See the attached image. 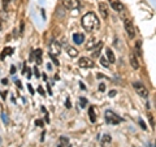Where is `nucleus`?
<instances>
[{
    "mask_svg": "<svg viewBox=\"0 0 156 147\" xmlns=\"http://www.w3.org/2000/svg\"><path fill=\"white\" fill-rule=\"evenodd\" d=\"M134 55L142 56V43H140V40H138V42L135 43V53Z\"/></svg>",
    "mask_w": 156,
    "mask_h": 147,
    "instance_id": "18",
    "label": "nucleus"
},
{
    "mask_svg": "<svg viewBox=\"0 0 156 147\" xmlns=\"http://www.w3.org/2000/svg\"><path fill=\"white\" fill-rule=\"evenodd\" d=\"M65 107H66V108H70V107H72V104H70V100H69V99H66V102H65Z\"/></svg>",
    "mask_w": 156,
    "mask_h": 147,
    "instance_id": "33",
    "label": "nucleus"
},
{
    "mask_svg": "<svg viewBox=\"0 0 156 147\" xmlns=\"http://www.w3.org/2000/svg\"><path fill=\"white\" fill-rule=\"evenodd\" d=\"M73 42L78 46L82 44V43L85 42V35H83L82 33H75V34H73Z\"/></svg>",
    "mask_w": 156,
    "mask_h": 147,
    "instance_id": "9",
    "label": "nucleus"
},
{
    "mask_svg": "<svg viewBox=\"0 0 156 147\" xmlns=\"http://www.w3.org/2000/svg\"><path fill=\"white\" fill-rule=\"evenodd\" d=\"M139 125H140V128H142L143 130L147 129V126H146V124H144V121H143V120H139Z\"/></svg>",
    "mask_w": 156,
    "mask_h": 147,
    "instance_id": "25",
    "label": "nucleus"
},
{
    "mask_svg": "<svg viewBox=\"0 0 156 147\" xmlns=\"http://www.w3.org/2000/svg\"><path fill=\"white\" fill-rule=\"evenodd\" d=\"M38 92L40 95H43V96L46 95V92H44V90H43V87H42V86H38Z\"/></svg>",
    "mask_w": 156,
    "mask_h": 147,
    "instance_id": "26",
    "label": "nucleus"
},
{
    "mask_svg": "<svg viewBox=\"0 0 156 147\" xmlns=\"http://www.w3.org/2000/svg\"><path fill=\"white\" fill-rule=\"evenodd\" d=\"M148 120H150L151 126H152V128H153V124H155V122H153V117H152V115H150V116H148Z\"/></svg>",
    "mask_w": 156,
    "mask_h": 147,
    "instance_id": "31",
    "label": "nucleus"
},
{
    "mask_svg": "<svg viewBox=\"0 0 156 147\" xmlns=\"http://www.w3.org/2000/svg\"><path fill=\"white\" fill-rule=\"evenodd\" d=\"M105 55H107V59L109 60V64H112V63H114V61H116L114 53H113V51H112L111 48H107V50H105Z\"/></svg>",
    "mask_w": 156,
    "mask_h": 147,
    "instance_id": "14",
    "label": "nucleus"
},
{
    "mask_svg": "<svg viewBox=\"0 0 156 147\" xmlns=\"http://www.w3.org/2000/svg\"><path fill=\"white\" fill-rule=\"evenodd\" d=\"M82 27L86 30V31H94V30L99 29V18L94 12H88L85 16L82 17Z\"/></svg>",
    "mask_w": 156,
    "mask_h": 147,
    "instance_id": "1",
    "label": "nucleus"
},
{
    "mask_svg": "<svg viewBox=\"0 0 156 147\" xmlns=\"http://www.w3.org/2000/svg\"><path fill=\"white\" fill-rule=\"evenodd\" d=\"M116 94H117V91H116V90H112V91H109V96H111V98H113V96H116Z\"/></svg>",
    "mask_w": 156,
    "mask_h": 147,
    "instance_id": "29",
    "label": "nucleus"
},
{
    "mask_svg": "<svg viewBox=\"0 0 156 147\" xmlns=\"http://www.w3.org/2000/svg\"><path fill=\"white\" fill-rule=\"evenodd\" d=\"M65 50H66L68 55H69L70 57H77V56H78V51L75 50L74 47H72V46L66 44V46H65Z\"/></svg>",
    "mask_w": 156,
    "mask_h": 147,
    "instance_id": "11",
    "label": "nucleus"
},
{
    "mask_svg": "<svg viewBox=\"0 0 156 147\" xmlns=\"http://www.w3.org/2000/svg\"><path fill=\"white\" fill-rule=\"evenodd\" d=\"M109 5H111V8L113 9V11L118 12V13H120V12H124L125 11L124 5L120 3V0H109Z\"/></svg>",
    "mask_w": 156,
    "mask_h": 147,
    "instance_id": "8",
    "label": "nucleus"
},
{
    "mask_svg": "<svg viewBox=\"0 0 156 147\" xmlns=\"http://www.w3.org/2000/svg\"><path fill=\"white\" fill-rule=\"evenodd\" d=\"M59 147H70L69 139H68L66 137L61 135V137H60V144H59Z\"/></svg>",
    "mask_w": 156,
    "mask_h": 147,
    "instance_id": "17",
    "label": "nucleus"
},
{
    "mask_svg": "<svg viewBox=\"0 0 156 147\" xmlns=\"http://www.w3.org/2000/svg\"><path fill=\"white\" fill-rule=\"evenodd\" d=\"M8 4H9V0H3V8L4 9L8 8Z\"/></svg>",
    "mask_w": 156,
    "mask_h": 147,
    "instance_id": "27",
    "label": "nucleus"
},
{
    "mask_svg": "<svg viewBox=\"0 0 156 147\" xmlns=\"http://www.w3.org/2000/svg\"><path fill=\"white\" fill-rule=\"evenodd\" d=\"M1 83H3V85H7V83H8V79H7V78L1 79Z\"/></svg>",
    "mask_w": 156,
    "mask_h": 147,
    "instance_id": "36",
    "label": "nucleus"
},
{
    "mask_svg": "<svg viewBox=\"0 0 156 147\" xmlns=\"http://www.w3.org/2000/svg\"><path fill=\"white\" fill-rule=\"evenodd\" d=\"M13 48L12 47H5L4 50H3V52H1V55H0V59H1V60H4L5 59V56H8V55H12L13 53Z\"/></svg>",
    "mask_w": 156,
    "mask_h": 147,
    "instance_id": "16",
    "label": "nucleus"
},
{
    "mask_svg": "<svg viewBox=\"0 0 156 147\" xmlns=\"http://www.w3.org/2000/svg\"><path fill=\"white\" fill-rule=\"evenodd\" d=\"M105 121L109 124V125H117L122 121V118L120 116H117L114 112L112 111H107L105 112Z\"/></svg>",
    "mask_w": 156,
    "mask_h": 147,
    "instance_id": "2",
    "label": "nucleus"
},
{
    "mask_svg": "<svg viewBox=\"0 0 156 147\" xmlns=\"http://www.w3.org/2000/svg\"><path fill=\"white\" fill-rule=\"evenodd\" d=\"M133 87H134V90L137 91V94L139 95V96L144 98V99H147L148 98V90L146 89L140 82H134V83H133Z\"/></svg>",
    "mask_w": 156,
    "mask_h": 147,
    "instance_id": "3",
    "label": "nucleus"
},
{
    "mask_svg": "<svg viewBox=\"0 0 156 147\" xmlns=\"http://www.w3.org/2000/svg\"><path fill=\"white\" fill-rule=\"evenodd\" d=\"M79 103H81V107L82 108H85L86 105H87V99H86V98H79Z\"/></svg>",
    "mask_w": 156,
    "mask_h": 147,
    "instance_id": "21",
    "label": "nucleus"
},
{
    "mask_svg": "<svg viewBox=\"0 0 156 147\" xmlns=\"http://www.w3.org/2000/svg\"><path fill=\"white\" fill-rule=\"evenodd\" d=\"M88 118H90L91 122H96V115H95V109H94L92 105L88 107Z\"/></svg>",
    "mask_w": 156,
    "mask_h": 147,
    "instance_id": "15",
    "label": "nucleus"
},
{
    "mask_svg": "<svg viewBox=\"0 0 156 147\" xmlns=\"http://www.w3.org/2000/svg\"><path fill=\"white\" fill-rule=\"evenodd\" d=\"M99 91H101V92L105 91V85H104V83H100V85H99Z\"/></svg>",
    "mask_w": 156,
    "mask_h": 147,
    "instance_id": "28",
    "label": "nucleus"
},
{
    "mask_svg": "<svg viewBox=\"0 0 156 147\" xmlns=\"http://www.w3.org/2000/svg\"><path fill=\"white\" fill-rule=\"evenodd\" d=\"M14 72H16V66L12 65L10 66V74H14Z\"/></svg>",
    "mask_w": 156,
    "mask_h": 147,
    "instance_id": "34",
    "label": "nucleus"
},
{
    "mask_svg": "<svg viewBox=\"0 0 156 147\" xmlns=\"http://www.w3.org/2000/svg\"><path fill=\"white\" fill-rule=\"evenodd\" d=\"M124 27L125 30H126V34L127 37L130 38V39H133V38L135 37V29H134V25H133V22L130 21V20H124Z\"/></svg>",
    "mask_w": 156,
    "mask_h": 147,
    "instance_id": "4",
    "label": "nucleus"
},
{
    "mask_svg": "<svg viewBox=\"0 0 156 147\" xmlns=\"http://www.w3.org/2000/svg\"><path fill=\"white\" fill-rule=\"evenodd\" d=\"M112 142V138L109 134H104L103 137L100 138V143H101V147H108Z\"/></svg>",
    "mask_w": 156,
    "mask_h": 147,
    "instance_id": "10",
    "label": "nucleus"
},
{
    "mask_svg": "<svg viewBox=\"0 0 156 147\" xmlns=\"http://www.w3.org/2000/svg\"><path fill=\"white\" fill-rule=\"evenodd\" d=\"M78 65L81 66V68H85V69H91L95 66V63H94L91 59L88 57H81L79 60H78Z\"/></svg>",
    "mask_w": 156,
    "mask_h": 147,
    "instance_id": "6",
    "label": "nucleus"
},
{
    "mask_svg": "<svg viewBox=\"0 0 156 147\" xmlns=\"http://www.w3.org/2000/svg\"><path fill=\"white\" fill-rule=\"evenodd\" d=\"M23 29H25V24H23V21H21V26H20V30H21V34L23 33Z\"/></svg>",
    "mask_w": 156,
    "mask_h": 147,
    "instance_id": "32",
    "label": "nucleus"
},
{
    "mask_svg": "<svg viewBox=\"0 0 156 147\" xmlns=\"http://www.w3.org/2000/svg\"><path fill=\"white\" fill-rule=\"evenodd\" d=\"M98 9H99L100 16L103 17L104 20L108 18V16H109V7H108V4L104 3V1H100V3L98 4Z\"/></svg>",
    "mask_w": 156,
    "mask_h": 147,
    "instance_id": "5",
    "label": "nucleus"
},
{
    "mask_svg": "<svg viewBox=\"0 0 156 147\" xmlns=\"http://www.w3.org/2000/svg\"><path fill=\"white\" fill-rule=\"evenodd\" d=\"M60 52H61L60 44L56 42V40H52V42L49 43V53H52V55H55V56H59Z\"/></svg>",
    "mask_w": 156,
    "mask_h": 147,
    "instance_id": "7",
    "label": "nucleus"
},
{
    "mask_svg": "<svg viewBox=\"0 0 156 147\" xmlns=\"http://www.w3.org/2000/svg\"><path fill=\"white\" fill-rule=\"evenodd\" d=\"M27 89H29V92H30V94H34V89L30 83H27Z\"/></svg>",
    "mask_w": 156,
    "mask_h": 147,
    "instance_id": "30",
    "label": "nucleus"
},
{
    "mask_svg": "<svg viewBox=\"0 0 156 147\" xmlns=\"http://www.w3.org/2000/svg\"><path fill=\"white\" fill-rule=\"evenodd\" d=\"M35 125L39 126V128H43V126H44L43 120H39V118H38V120H35Z\"/></svg>",
    "mask_w": 156,
    "mask_h": 147,
    "instance_id": "23",
    "label": "nucleus"
},
{
    "mask_svg": "<svg viewBox=\"0 0 156 147\" xmlns=\"http://www.w3.org/2000/svg\"><path fill=\"white\" fill-rule=\"evenodd\" d=\"M34 52V56H35V63L38 64H42V56H43V51L40 50V48H38V50H35V51H33Z\"/></svg>",
    "mask_w": 156,
    "mask_h": 147,
    "instance_id": "12",
    "label": "nucleus"
},
{
    "mask_svg": "<svg viewBox=\"0 0 156 147\" xmlns=\"http://www.w3.org/2000/svg\"><path fill=\"white\" fill-rule=\"evenodd\" d=\"M100 63H101V65H103L104 68H108V66H109V64H108V61H107V59H104V57H100Z\"/></svg>",
    "mask_w": 156,
    "mask_h": 147,
    "instance_id": "22",
    "label": "nucleus"
},
{
    "mask_svg": "<svg viewBox=\"0 0 156 147\" xmlns=\"http://www.w3.org/2000/svg\"><path fill=\"white\" fill-rule=\"evenodd\" d=\"M16 83H17V87H18V89H22V85H21V82L18 81V79L16 81Z\"/></svg>",
    "mask_w": 156,
    "mask_h": 147,
    "instance_id": "35",
    "label": "nucleus"
},
{
    "mask_svg": "<svg viewBox=\"0 0 156 147\" xmlns=\"http://www.w3.org/2000/svg\"><path fill=\"white\" fill-rule=\"evenodd\" d=\"M61 1H62V5H64L66 9H73V8H74L73 0H61Z\"/></svg>",
    "mask_w": 156,
    "mask_h": 147,
    "instance_id": "19",
    "label": "nucleus"
},
{
    "mask_svg": "<svg viewBox=\"0 0 156 147\" xmlns=\"http://www.w3.org/2000/svg\"><path fill=\"white\" fill-rule=\"evenodd\" d=\"M49 57H51V60H52V63L55 64V65H57L59 66L60 65V63H59V60H57V57L55 55H52V53H49Z\"/></svg>",
    "mask_w": 156,
    "mask_h": 147,
    "instance_id": "20",
    "label": "nucleus"
},
{
    "mask_svg": "<svg viewBox=\"0 0 156 147\" xmlns=\"http://www.w3.org/2000/svg\"><path fill=\"white\" fill-rule=\"evenodd\" d=\"M33 72H34V76H35V77H36V78H39V77H40V72H39V70H38V68H36V66H34Z\"/></svg>",
    "mask_w": 156,
    "mask_h": 147,
    "instance_id": "24",
    "label": "nucleus"
},
{
    "mask_svg": "<svg viewBox=\"0 0 156 147\" xmlns=\"http://www.w3.org/2000/svg\"><path fill=\"white\" fill-rule=\"evenodd\" d=\"M130 65L133 66L134 69H138L139 68V63H138V59L134 53H130Z\"/></svg>",
    "mask_w": 156,
    "mask_h": 147,
    "instance_id": "13",
    "label": "nucleus"
}]
</instances>
